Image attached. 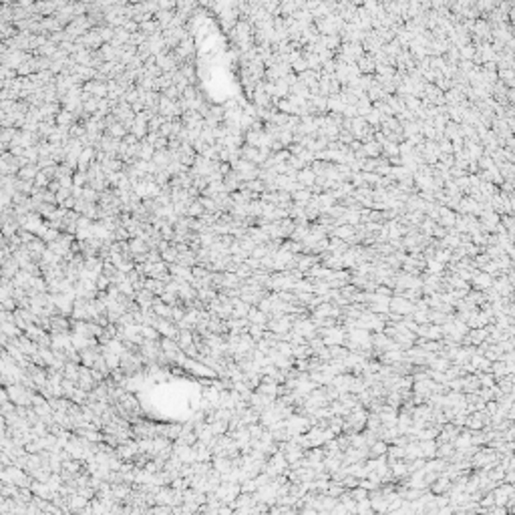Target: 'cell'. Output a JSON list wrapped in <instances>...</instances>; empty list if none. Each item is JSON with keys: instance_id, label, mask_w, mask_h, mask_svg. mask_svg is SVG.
Listing matches in <instances>:
<instances>
[{"instance_id": "6", "label": "cell", "mask_w": 515, "mask_h": 515, "mask_svg": "<svg viewBox=\"0 0 515 515\" xmlns=\"http://www.w3.org/2000/svg\"><path fill=\"white\" fill-rule=\"evenodd\" d=\"M419 447H421V453H423V459H425V461L437 457V447H439V443H437L435 439H433V441H419Z\"/></svg>"}, {"instance_id": "2", "label": "cell", "mask_w": 515, "mask_h": 515, "mask_svg": "<svg viewBox=\"0 0 515 515\" xmlns=\"http://www.w3.org/2000/svg\"><path fill=\"white\" fill-rule=\"evenodd\" d=\"M471 286L477 290V292H483V290H489L491 286H493V278L489 276V274H485V272H481V270H477L475 274H473V278H471Z\"/></svg>"}, {"instance_id": "13", "label": "cell", "mask_w": 515, "mask_h": 515, "mask_svg": "<svg viewBox=\"0 0 515 515\" xmlns=\"http://www.w3.org/2000/svg\"><path fill=\"white\" fill-rule=\"evenodd\" d=\"M437 515H455V511H453V507H441V509H437Z\"/></svg>"}, {"instance_id": "9", "label": "cell", "mask_w": 515, "mask_h": 515, "mask_svg": "<svg viewBox=\"0 0 515 515\" xmlns=\"http://www.w3.org/2000/svg\"><path fill=\"white\" fill-rule=\"evenodd\" d=\"M356 515H377L375 509L371 507V501L369 499H363L356 503Z\"/></svg>"}, {"instance_id": "10", "label": "cell", "mask_w": 515, "mask_h": 515, "mask_svg": "<svg viewBox=\"0 0 515 515\" xmlns=\"http://www.w3.org/2000/svg\"><path fill=\"white\" fill-rule=\"evenodd\" d=\"M348 495L358 503V501H363V499H369V491L367 489H363V487H354V489H350L348 491Z\"/></svg>"}, {"instance_id": "4", "label": "cell", "mask_w": 515, "mask_h": 515, "mask_svg": "<svg viewBox=\"0 0 515 515\" xmlns=\"http://www.w3.org/2000/svg\"><path fill=\"white\" fill-rule=\"evenodd\" d=\"M246 320L250 322V324H254V326H262V328H266V324H268V314H264L262 310H258V308H250V312H248V316H246Z\"/></svg>"}, {"instance_id": "11", "label": "cell", "mask_w": 515, "mask_h": 515, "mask_svg": "<svg viewBox=\"0 0 515 515\" xmlns=\"http://www.w3.org/2000/svg\"><path fill=\"white\" fill-rule=\"evenodd\" d=\"M328 515H348V511H346V507H344V505L338 501V503H336V505H334L330 511H328Z\"/></svg>"}, {"instance_id": "8", "label": "cell", "mask_w": 515, "mask_h": 515, "mask_svg": "<svg viewBox=\"0 0 515 515\" xmlns=\"http://www.w3.org/2000/svg\"><path fill=\"white\" fill-rule=\"evenodd\" d=\"M453 455H455L453 443H439V447H437V459H443V461L449 463Z\"/></svg>"}, {"instance_id": "5", "label": "cell", "mask_w": 515, "mask_h": 515, "mask_svg": "<svg viewBox=\"0 0 515 515\" xmlns=\"http://www.w3.org/2000/svg\"><path fill=\"white\" fill-rule=\"evenodd\" d=\"M356 69H358L360 75H371V73H375V69H377V61H375L371 55H365L363 59L356 61Z\"/></svg>"}, {"instance_id": "7", "label": "cell", "mask_w": 515, "mask_h": 515, "mask_svg": "<svg viewBox=\"0 0 515 515\" xmlns=\"http://www.w3.org/2000/svg\"><path fill=\"white\" fill-rule=\"evenodd\" d=\"M369 459H379V457H386V451H388V445L385 441H375L371 447H369Z\"/></svg>"}, {"instance_id": "1", "label": "cell", "mask_w": 515, "mask_h": 515, "mask_svg": "<svg viewBox=\"0 0 515 515\" xmlns=\"http://www.w3.org/2000/svg\"><path fill=\"white\" fill-rule=\"evenodd\" d=\"M413 310H415L413 302L404 300L400 294H392V298H390V302H388V312L398 314L400 318H404V316H410V314H413Z\"/></svg>"}, {"instance_id": "3", "label": "cell", "mask_w": 515, "mask_h": 515, "mask_svg": "<svg viewBox=\"0 0 515 515\" xmlns=\"http://www.w3.org/2000/svg\"><path fill=\"white\" fill-rule=\"evenodd\" d=\"M429 489H431L433 495H445V493H449V489H451V479L441 473V475L429 485Z\"/></svg>"}, {"instance_id": "12", "label": "cell", "mask_w": 515, "mask_h": 515, "mask_svg": "<svg viewBox=\"0 0 515 515\" xmlns=\"http://www.w3.org/2000/svg\"><path fill=\"white\" fill-rule=\"evenodd\" d=\"M298 515H318V511L312 507H302V509H298Z\"/></svg>"}]
</instances>
